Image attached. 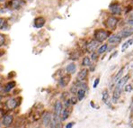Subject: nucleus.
<instances>
[{"mask_svg":"<svg viewBox=\"0 0 133 128\" xmlns=\"http://www.w3.org/2000/svg\"><path fill=\"white\" fill-rule=\"evenodd\" d=\"M111 33H112L111 31L105 29V28H97L94 31L93 39L97 41L98 42H100V43H103V42L107 41V39H108Z\"/></svg>","mask_w":133,"mask_h":128,"instance_id":"obj_1","label":"nucleus"},{"mask_svg":"<svg viewBox=\"0 0 133 128\" xmlns=\"http://www.w3.org/2000/svg\"><path fill=\"white\" fill-rule=\"evenodd\" d=\"M27 2L25 0H6L5 3V7L10 11H20L26 5Z\"/></svg>","mask_w":133,"mask_h":128,"instance_id":"obj_2","label":"nucleus"},{"mask_svg":"<svg viewBox=\"0 0 133 128\" xmlns=\"http://www.w3.org/2000/svg\"><path fill=\"white\" fill-rule=\"evenodd\" d=\"M119 22H120V19L116 15H109L103 21V25L105 29L109 30L111 32H114L117 29Z\"/></svg>","mask_w":133,"mask_h":128,"instance_id":"obj_3","label":"nucleus"},{"mask_svg":"<svg viewBox=\"0 0 133 128\" xmlns=\"http://www.w3.org/2000/svg\"><path fill=\"white\" fill-rule=\"evenodd\" d=\"M109 11L113 15H121L122 13V7L118 2H113L109 5Z\"/></svg>","mask_w":133,"mask_h":128,"instance_id":"obj_4","label":"nucleus"},{"mask_svg":"<svg viewBox=\"0 0 133 128\" xmlns=\"http://www.w3.org/2000/svg\"><path fill=\"white\" fill-rule=\"evenodd\" d=\"M46 23H47L46 18L43 15H38V16L34 18L32 25H33V27L35 29H41V28H43L45 26Z\"/></svg>","mask_w":133,"mask_h":128,"instance_id":"obj_5","label":"nucleus"},{"mask_svg":"<svg viewBox=\"0 0 133 128\" xmlns=\"http://www.w3.org/2000/svg\"><path fill=\"white\" fill-rule=\"evenodd\" d=\"M100 45V42H98L95 40H91L90 41H88L86 44H85V50H86V52L88 53H92L94 51H96L97 48Z\"/></svg>","mask_w":133,"mask_h":128,"instance_id":"obj_6","label":"nucleus"},{"mask_svg":"<svg viewBox=\"0 0 133 128\" xmlns=\"http://www.w3.org/2000/svg\"><path fill=\"white\" fill-rule=\"evenodd\" d=\"M121 41H122V38L118 33H111L107 39V43L112 44V45H117L119 43H121Z\"/></svg>","mask_w":133,"mask_h":128,"instance_id":"obj_7","label":"nucleus"},{"mask_svg":"<svg viewBox=\"0 0 133 128\" xmlns=\"http://www.w3.org/2000/svg\"><path fill=\"white\" fill-rule=\"evenodd\" d=\"M118 34L121 36L122 39L123 38H128L129 36L133 35V27L131 26H127V27H124L123 29H121Z\"/></svg>","mask_w":133,"mask_h":128,"instance_id":"obj_8","label":"nucleus"},{"mask_svg":"<svg viewBox=\"0 0 133 128\" xmlns=\"http://www.w3.org/2000/svg\"><path fill=\"white\" fill-rule=\"evenodd\" d=\"M10 29V24L7 18L0 15V32H5Z\"/></svg>","mask_w":133,"mask_h":128,"instance_id":"obj_9","label":"nucleus"},{"mask_svg":"<svg viewBox=\"0 0 133 128\" xmlns=\"http://www.w3.org/2000/svg\"><path fill=\"white\" fill-rule=\"evenodd\" d=\"M88 72L89 70L86 68H83L77 73V81H85V79H86V78H87V76H88Z\"/></svg>","mask_w":133,"mask_h":128,"instance_id":"obj_10","label":"nucleus"},{"mask_svg":"<svg viewBox=\"0 0 133 128\" xmlns=\"http://www.w3.org/2000/svg\"><path fill=\"white\" fill-rule=\"evenodd\" d=\"M129 79V75H126V76H124V77H122V78L116 83L115 88H116V89H119V90H122V88H123V87L127 84Z\"/></svg>","mask_w":133,"mask_h":128,"instance_id":"obj_11","label":"nucleus"},{"mask_svg":"<svg viewBox=\"0 0 133 128\" xmlns=\"http://www.w3.org/2000/svg\"><path fill=\"white\" fill-rule=\"evenodd\" d=\"M51 119H52L51 113H49V111H46L43 113V116H42V124H43V125H44L45 127H47L49 124Z\"/></svg>","mask_w":133,"mask_h":128,"instance_id":"obj_12","label":"nucleus"},{"mask_svg":"<svg viewBox=\"0 0 133 128\" xmlns=\"http://www.w3.org/2000/svg\"><path fill=\"white\" fill-rule=\"evenodd\" d=\"M69 80H70V76L69 74L64 75L61 78H59V81H58V84L60 87H65L68 86V84L69 83Z\"/></svg>","mask_w":133,"mask_h":128,"instance_id":"obj_13","label":"nucleus"},{"mask_svg":"<svg viewBox=\"0 0 133 128\" xmlns=\"http://www.w3.org/2000/svg\"><path fill=\"white\" fill-rule=\"evenodd\" d=\"M77 64L76 63H74V62H70V63H69L67 66H66V68H65V70L67 71V73L69 75H73L76 73V71H77Z\"/></svg>","mask_w":133,"mask_h":128,"instance_id":"obj_14","label":"nucleus"},{"mask_svg":"<svg viewBox=\"0 0 133 128\" xmlns=\"http://www.w3.org/2000/svg\"><path fill=\"white\" fill-rule=\"evenodd\" d=\"M62 108H63V105L61 103L59 100H58L55 102L54 104V115H56L57 116H60V113H61V110H62Z\"/></svg>","mask_w":133,"mask_h":128,"instance_id":"obj_15","label":"nucleus"},{"mask_svg":"<svg viewBox=\"0 0 133 128\" xmlns=\"http://www.w3.org/2000/svg\"><path fill=\"white\" fill-rule=\"evenodd\" d=\"M102 100L103 101V103L107 106H111V100H110V94L108 89H104L102 93Z\"/></svg>","mask_w":133,"mask_h":128,"instance_id":"obj_16","label":"nucleus"},{"mask_svg":"<svg viewBox=\"0 0 133 128\" xmlns=\"http://www.w3.org/2000/svg\"><path fill=\"white\" fill-rule=\"evenodd\" d=\"M13 121H14V116L12 115H6V116H4L2 124H4L5 127H8L13 124Z\"/></svg>","mask_w":133,"mask_h":128,"instance_id":"obj_17","label":"nucleus"},{"mask_svg":"<svg viewBox=\"0 0 133 128\" xmlns=\"http://www.w3.org/2000/svg\"><path fill=\"white\" fill-rule=\"evenodd\" d=\"M108 46H109V44L108 43H103V44H101V45H99V47L97 48L96 50V52L99 55H102V54L105 53V52H107V50H108Z\"/></svg>","mask_w":133,"mask_h":128,"instance_id":"obj_18","label":"nucleus"},{"mask_svg":"<svg viewBox=\"0 0 133 128\" xmlns=\"http://www.w3.org/2000/svg\"><path fill=\"white\" fill-rule=\"evenodd\" d=\"M18 106L17 104V100L15 98H10L9 100L6 101V107L10 109H14Z\"/></svg>","mask_w":133,"mask_h":128,"instance_id":"obj_19","label":"nucleus"},{"mask_svg":"<svg viewBox=\"0 0 133 128\" xmlns=\"http://www.w3.org/2000/svg\"><path fill=\"white\" fill-rule=\"evenodd\" d=\"M124 70H125V68L124 67H122V68H121L120 69V70L117 72V74L115 75V77L113 78V83H117L120 79L122 78V75H123V72H124Z\"/></svg>","mask_w":133,"mask_h":128,"instance_id":"obj_20","label":"nucleus"},{"mask_svg":"<svg viewBox=\"0 0 133 128\" xmlns=\"http://www.w3.org/2000/svg\"><path fill=\"white\" fill-rule=\"evenodd\" d=\"M15 85H16V83H15V81H14V80H12V81H8V82L5 84V92H10L12 89H14V88L15 87Z\"/></svg>","mask_w":133,"mask_h":128,"instance_id":"obj_21","label":"nucleus"},{"mask_svg":"<svg viewBox=\"0 0 133 128\" xmlns=\"http://www.w3.org/2000/svg\"><path fill=\"white\" fill-rule=\"evenodd\" d=\"M7 44V36L4 33L0 32V48L4 47Z\"/></svg>","mask_w":133,"mask_h":128,"instance_id":"obj_22","label":"nucleus"},{"mask_svg":"<svg viewBox=\"0 0 133 128\" xmlns=\"http://www.w3.org/2000/svg\"><path fill=\"white\" fill-rule=\"evenodd\" d=\"M69 108H62V110H61V113H60V119L61 121H65V120H67L69 118Z\"/></svg>","mask_w":133,"mask_h":128,"instance_id":"obj_23","label":"nucleus"},{"mask_svg":"<svg viewBox=\"0 0 133 128\" xmlns=\"http://www.w3.org/2000/svg\"><path fill=\"white\" fill-rule=\"evenodd\" d=\"M85 93H86V91L85 89H83V88H78V90L77 92V98L78 101H81V100H83V99L85 98Z\"/></svg>","mask_w":133,"mask_h":128,"instance_id":"obj_24","label":"nucleus"},{"mask_svg":"<svg viewBox=\"0 0 133 128\" xmlns=\"http://www.w3.org/2000/svg\"><path fill=\"white\" fill-rule=\"evenodd\" d=\"M133 44V38H130V39H128L127 41L121 45V51L123 52V51H125L126 50L129 48L130 45H132Z\"/></svg>","mask_w":133,"mask_h":128,"instance_id":"obj_25","label":"nucleus"},{"mask_svg":"<svg viewBox=\"0 0 133 128\" xmlns=\"http://www.w3.org/2000/svg\"><path fill=\"white\" fill-rule=\"evenodd\" d=\"M91 63H92V61H91L90 57H88V56H85L84 58L82 59V62H81V64H82V66L85 67H85H89Z\"/></svg>","mask_w":133,"mask_h":128,"instance_id":"obj_26","label":"nucleus"},{"mask_svg":"<svg viewBox=\"0 0 133 128\" xmlns=\"http://www.w3.org/2000/svg\"><path fill=\"white\" fill-rule=\"evenodd\" d=\"M91 54V56H90V59H91V61H96L97 60H98V57H99V54L97 53L96 51H94L92 52Z\"/></svg>","mask_w":133,"mask_h":128,"instance_id":"obj_27","label":"nucleus"},{"mask_svg":"<svg viewBox=\"0 0 133 128\" xmlns=\"http://www.w3.org/2000/svg\"><path fill=\"white\" fill-rule=\"evenodd\" d=\"M77 90H78V87H77V84L75 83L72 87H70V92H71L72 94H74V95H76V94H77Z\"/></svg>","mask_w":133,"mask_h":128,"instance_id":"obj_28","label":"nucleus"},{"mask_svg":"<svg viewBox=\"0 0 133 128\" xmlns=\"http://www.w3.org/2000/svg\"><path fill=\"white\" fill-rule=\"evenodd\" d=\"M124 90H125V92H127V93H129V92H131L133 89L132 86L130 85V84H126L125 86H124Z\"/></svg>","mask_w":133,"mask_h":128,"instance_id":"obj_29","label":"nucleus"},{"mask_svg":"<svg viewBox=\"0 0 133 128\" xmlns=\"http://www.w3.org/2000/svg\"><path fill=\"white\" fill-rule=\"evenodd\" d=\"M69 100H70V103H71V105H76V104L77 103V97H75V96H73V97H71L70 98H69Z\"/></svg>","mask_w":133,"mask_h":128,"instance_id":"obj_30","label":"nucleus"},{"mask_svg":"<svg viewBox=\"0 0 133 128\" xmlns=\"http://www.w3.org/2000/svg\"><path fill=\"white\" fill-rule=\"evenodd\" d=\"M99 83H100V78H96V79H94V84H93V87H94V88H96L97 86L99 85Z\"/></svg>","mask_w":133,"mask_h":128,"instance_id":"obj_31","label":"nucleus"},{"mask_svg":"<svg viewBox=\"0 0 133 128\" xmlns=\"http://www.w3.org/2000/svg\"><path fill=\"white\" fill-rule=\"evenodd\" d=\"M71 106V103H70V100L69 99H65L64 100V107L66 108H69V107Z\"/></svg>","mask_w":133,"mask_h":128,"instance_id":"obj_32","label":"nucleus"},{"mask_svg":"<svg viewBox=\"0 0 133 128\" xmlns=\"http://www.w3.org/2000/svg\"><path fill=\"white\" fill-rule=\"evenodd\" d=\"M127 24H128V25H129V26H131V27H133V19L129 18V20L127 21Z\"/></svg>","mask_w":133,"mask_h":128,"instance_id":"obj_33","label":"nucleus"},{"mask_svg":"<svg viewBox=\"0 0 133 128\" xmlns=\"http://www.w3.org/2000/svg\"><path fill=\"white\" fill-rule=\"evenodd\" d=\"M74 124H75L74 122H70L69 124H67V125H66V127L65 128H72L73 126H74Z\"/></svg>","mask_w":133,"mask_h":128,"instance_id":"obj_34","label":"nucleus"},{"mask_svg":"<svg viewBox=\"0 0 133 128\" xmlns=\"http://www.w3.org/2000/svg\"><path fill=\"white\" fill-rule=\"evenodd\" d=\"M117 53H118V51H115L113 52V54H112V55H111V57H110V59H112L113 57H114V56H116V55H117Z\"/></svg>","mask_w":133,"mask_h":128,"instance_id":"obj_35","label":"nucleus"},{"mask_svg":"<svg viewBox=\"0 0 133 128\" xmlns=\"http://www.w3.org/2000/svg\"><path fill=\"white\" fill-rule=\"evenodd\" d=\"M6 2V0H0V4H5Z\"/></svg>","mask_w":133,"mask_h":128,"instance_id":"obj_36","label":"nucleus"},{"mask_svg":"<svg viewBox=\"0 0 133 128\" xmlns=\"http://www.w3.org/2000/svg\"><path fill=\"white\" fill-rule=\"evenodd\" d=\"M90 105H91V107H92V108H94V104L93 103V101H91V103H90Z\"/></svg>","mask_w":133,"mask_h":128,"instance_id":"obj_37","label":"nucleus"},{"mask_svg":"<svg viewBox=\"0 0 133 128\" xmlns=\"http://www.w3.org/2000/svg\"><path fill=\"white\" fill-rule=\"evenodd\" d=\"M130 18H131V19H133V12L131 13V15H130Z\"/></svg>","mask_w":133,"mask_h":128,"instance_id":"obj_38","label":"nucleus"},{"mask_svg":"<svg viewBox=\"0 0 133 128\" xmlns=\"http://www.w3.org/2000/svg\"><path fill=\"white\" fill-rule=\"evenodd\" d=\"M1 125H2V122L0 121V128H1Z\"/></svg>","mask_w":133,"mask_h":128,"instance_id":"obj_39","label":"nucleus"},{"mask_svg":"<svg viewBox=\"0 0 133 128\" xmlns=\"http://www.w3.org/2000/svg\"><path fill=\"white\" fill-rule=\"evenodd\" d=\"M26 2H30V1H32V0H25Z\"/></svg>","mask_w":133,"mask_h":128,"instance_id":"obj_40","label":"nucleus"}]
</instances>
